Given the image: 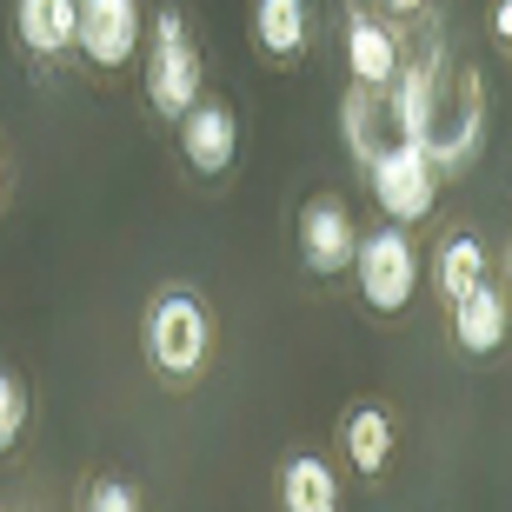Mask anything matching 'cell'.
Instances as JSON below:
<instances>
[{"instance_id": "obj_21", "label": "cell", "mask_w": 512, "mask_h": 512, "mask_svg": "<svg viewBox=\"0 0 512 512\" xmlns=\"http://www.w3.org/2000/svg\"><path fill=\"white\" fill-rule=\"evenodd\" d=\"M506 280H512V253H506Z\"/></svg>"}, {"instance_id": "obj_18", "label": "cell", "mask_w": 512, "mask_h": 512, "mask_svg": "<svg viewBox=\"0 0 512 512\" xmlns=\"http://www.w3.org/2000/svg\"><path fill=\"white\" fill-rule=\"evenodd\" d=\"M493 34L512 47V0H499V7H493Z\"/></svg>"}, {"instance_id": "obj_3", "label": "cell", "mask_w": 512, "mask_h": 512, "mask_svg": "<svg viewBox=\"0 0 512 512\" xmlns=\"http://www.w3.org/2000/svg\"><path fill=\"white\" fill-rule=\"evenodd\" d=\"M207 74H200V47H193L187 20L180 14H160L153 20V47H147V100L160 120H180L200 100Z\"/></svg>"}, {"instance_id": "obj_14", "label": "cell", "mask_w": 512, "mask_h": 512, "mask_svg": "<svg viewBox=\"0 0 512 512\" xmlns=\"http://www.w3.org/2000/svg\"><path fill=\"white\" fill-rule=\"evenodd\" d=\"M393 120H399V140L426 147L439 127V107H433V74L426 67H399L393 74Z\"/></svg>"}, {"instance_id": "obj_7", "label": "cell", "mask_w": 512, "mask_h": 512, "mask_svg": "<svg viewBox=\"0 0 512 512\" xmlns=\"http://www.w3.org/2000/svg\"><path fill=\"white\" fill-rule=\"evenodd\" d=\"M180 153H187L193 173H207V180H220V173L240 160V120H233L227 100H193L187 114H180Z\"/></svg>"}, {"instance_id": "obj_12", "label": "cell", "mask_w": 512, "mask_h": 512, "mask_svg": "<svg viewBox=\"0 0 512 512\" xmlns=\"http://www.w3.org/2000/svg\"><path fill=\"white\" fill-rule=\"evenodd\" d=\"M306 34H313L306 0H253V40H260V54L300 60L306 54Z\"/></svg>"}, {"instance_id": "obj_5", "label": "cell", "mask_w": 512, "mask_h": 512, "mask_svg": "<svg viewBox=\"0 0 512 512\" xmlns=\"http://www.w3.org/2000/svg\"><path fill=\"white\" fill-rule=\"evenodd\" d=\"M140 34H147V20H140V0H80V27H74V47L94 60L100 74H114L140 54Z\"/></svg>"}, {"instance_id": "obj_11", "label": "cell", "mask_w": 512, "mask_h": 512, "mask_svg": "<svg viewBox=\"0 0 512 512\" xmlns=\"http://www.w3.org/2000/svg\"><path fill=\"white\" fill-rule=\"evenodd\" d=\"M280 506L286 512H340V479L320 453H293L280 466Z\"/></svg>"}, {"instance_id": "obj_1", "label": "cell", "mask_w": 512, "mask_h": 512, "mask_svg": "<svg viewBox=\"0 0 512 512\" xmlns=\"http://www.w3.org/2000/svg\"><path fill=\"white\" fill-rule=\"evenodd\" d=\"M140 346H147V366L167 373V380H193L213 353V320L207 306L193 300L187 286H173L147 306V326H140Z\"/></svg>"}, {"instance_id": "obj_4", "label": "cell", "mask_w": 512, "mask_h": 512, "mask_svg": "<svg viewBox=\"0 0 512 512\" xmlns=\"http://www.w3.org/2000/svg\"><path fill=\"white\" fill-rule=\"evenodd\" d=\"M366 180H373V200L393 213L399 227L406 220H426L433 213V193H439V173L426 160V147L413 140H393V147H373L366 153Z\"/></svg>"}, {"instance_id": "obj_10", "label": "cell", "mask_w": 512, "mask_h": 512, "mask_svg": "<svg viewBox=\"0 0 512 512\" xmlns=\"http://www.w3.org/2000/svg\"><path fill=\"white\" fill-rule=\"evenodd\" d=\"M80 27V0H14V34L27 54H67Z\"/></svg>"}, {"instance_id": "obj_6", "label": "cell", "mask_w": 512, "mask_h": 512, "mask_svg": "<svg viewBox=\"0 0 512 512\" xmlns=\"http://www.w3.org/2000/svg\"><path fill=\"white\" fill-rule=\"evenodd\" d=\"M353 247H360V233H353L346 200L313 193V200L300 207V260L313 266L320 280H333V273H353Z\"/></svg>"}, {"instance_id": "obj_16", "label": "cell", "mask_w": 512, "mask_h": 512, "mask_svg": "<svg viewBox=\"0 0 512 512\" xmlns=\"http://www.w3.org/2000/svg\"><path fill=\"white\" fill-rule=\"evenodd\" d=\"M20 433H27V386L14 366H0V453H14Z\"/></svg>"}, {"instance_id": "obj_13", "label": "cell", "mask_w": 512, "mask_h": 512, "mask_svg": "<svg viewBox=\"0 0 512 512\" xmlns=\"http://www.w3.org/2000/svg\"><path fill=\"white\" fill-rule=\"evenodd\" d=\"M346 439V459H353V473L360 479H380L386 473V459H393V419L380 413V406H353L340 426Z\"/></svg>"}, {"instance_id": "obj_20", "label": "cell", "mask_w": 512, "mask_h": 512, "mask_svg": "<svg viewBox=\"0 0 512 512\" xmlns=\"http://www.w3.org/2000/svg\"><path fill=\"white\" fill-rule=\"evenodd\" d=\"M0 187H7V160H0Z\"/></svg>"}, {"instance_id": "obj_19", "label": "cell", "mask_w": 512, "mask_h": 512, "mask_svg": "<svg viewBox=\"0 0 512 512\" xmlns=\"http://www.w3.org/2000/svg\"><path fill=\"white\" fill-rule=\"evenodd\" d=\"M386 7H393V14H413V7H419V0H386Z\"/></svg>"}, {"instance_id": "obj_2", "label": "cell", "mask_w": 512, "mask_h": 512, "mask_svg": "<svg viewBox=\"0 0 512 512\" xmlns=\"http://www.w3.org/2000/svg\"><path fill=\"white\" fill-rule=\"evenodd\" d=\"M353 280H360V300L373 306V313H406L419 293V253L413 240H406V227H373L353 247Z\"/></svg>"}, {"instance_id": "obj_9", "label": "cell", "mask_w": 512, "mask_h": 512, "mask_svg": "<svg viewBox=\"0 0 512 512\" xmlns=\"http://www.w3.org/2000/svg\"><path fill=\"white\" fill-rule=\"evenodd\" d=\"M346 67H353V87H393V74H399V47H393V34L386 27H373V20L353 7L346 14Z\"/></svg>"}, {"instance_id": "obj_15", "label": "cell", "mask_w": 512, "mask_h": 512, "mask_svg": "<svg viewBox=\"0 0 512 512\" xmlns=\"http://www.w3.org/2000/svg\"><path fill=\"white\" fill-rule=\"evenodd\" d=\"M433 286H439V300H446V306L466 300L473 286H486V247H479L473 233H453V240L433 253Z\"/></svg>"}, {"instance_id": "obj_17", "label": "cell", "mask_w": 512, "mask_h": 512, "mask_svg": "<svg viewBox=\"0 0 512 512\" xmlns=\"http://www.w3.org/2000/svg\"><path fill=\"white\" fill-rule=\"evenodd\" d=\"M87 512H140V499H133L127 479H94L87 486Z\"/></svg>"}, {"instance_id": "obj_8", "label": "cell", "mask_w": 512, "mask_h": 512, "mask_svg": "<svg viewBox=\"0 0 512 512\" xmlns=\"http://www.w3.org/2000/svg\"><path fill=\"white\" fill-rule=\"evenodd\" d=\"M506 326H512V306H506V293H499L493 280L473 286L466 300H453V340H459V353H499V346H506Z\"/></svg>"}]
</instances>
